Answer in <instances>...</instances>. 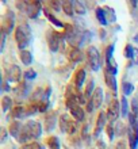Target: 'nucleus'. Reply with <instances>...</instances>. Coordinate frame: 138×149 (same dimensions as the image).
<instances>
[{
  "label": "nucleus",
  "instance_id": "nucleus-1",
  "mask_svg": "<svg viewBox=\"0 0 138 149\" xmlns=\"http://www.w3.org/2000/svg\"><path fill=\"white\" fill-rule=\"evenodd\" d=\"M42 134V125L37 121H28L26 122L23 126H22V130H20V134L18 140H19L20 144H27V141L30 140H35Z\"/></svg>",
  "mask_w": 138,
  "mask_h": 149
},
{
  "label": "nucleus",
  "instance_id": "nucleus-2",
  "mask_svg": "<svg viewBox=\"0 0 138 149\" xmlns=\"http://www.w3.org/2000/svg\"><path fill=\"white\" fill-rule=\"evenodd\" d=\"M33 39L31 36V29L27 23L19 24L15 30V41L18 43V46L20 47V50H24V47L28 46Z\"/></svg>",
  "mask_w": 138,
  "mask_h": 149
},
{
  "label": "nucleus",
  "instance_id": "nucleus-3",
  "mask_svg": "<svg viewBox=\"0 0 138 149\" xmlns=\"http://www.w3.org/2000/svg\"><path fill=\"white\" fill-rule=\"evenodd\" d=\"M87 60L88 64L91 67L92 71H99L100 69V65H102V60H100V53L95 46H89L87 50Z\"/></svg>",
  "mask_w": 138,
  "mask_h": 149
},
{
  "label": "nucleus",
  "instance_id": "nucleus-4",
  "mask_svg": "<svg viewBox=\"0 0 138 149\" xmlns=\"http://www.w3.org/2000/svg\"><path fill=\"white\" fill-rule=\"evenodd\" d=\"M76 122L77 121H73L69 115L62 114V115L60 117V129H61V132H64V133H69V134L75 133Z\"/></svg>",
  "mask_w": 138,
  "mask_h": 149
},
{
  "label": "nucleus",
  "instance_id": "nucleus-5",
  "mask_svg": "<svg viewBox=\"0 0 138 149\" xmlns=\"http://www.w3.org/2000/svg\"><path fill=\"white\" fill-rule=\"evenodd\" d=\"M15 26V15L14 12L8 11L6 15L3 16V23H1V33L3 34H10L12 31V29Z\"/></svg>",
  "mask_w": 138,
  "mask_h": 149
},
{
  "label": "nucleus",
  "instance_id": "nucleus-6",
  "mask_svg": "<svg viewBox=\"0 0 138 149\" xmlns=\"http://www.w3.org/2000/svg\"><path fill=\"white\" fill-rule=\"evenodd\" d=\"M22 77V71L18 65H11L6 69V81L8 83H15L19 81V79Z\"/></svg>",
  "mask_w": 138,
  "mask_h": 149
},
{
  "label": "nucleus",
  "instance_id": "nucleus-7",
  "mask_svg": "<svg viewBox=\"0 0 138 149\" xmlns=\"http://www.w3.org/2000/svg\"><path fill=\"white\" fill-rule=\"evenodd\" d=\"M119 100L118 99H112L108 104V109H107V117L110 119V123L115 122L119 117Z\"/></svg>",
  "mask_w": 138,
  "mask_h": 149
},
{
  "label": "nucleus",
  "instance_id": "nucleus-8",
  "mask_svg": "<svg viewBox=\"0 0 138 149\" xmlns=\"http://www.w3.org/2000/svg\"><path fill=\"white\" fill-rule=\"evenodd\" d=\"M42 11V4L40 1H26V12L30 18H37Z\"/></svg>",
  "mask_w": 138,
  "mask_h": 149
},
{
  "label": "nucleus",
  "instance_id": "nucleus-9",
  "mask_svg": "<svg viewBox=\"0 0 138 149\" xmlns=\"http://www.w3.org/2000/svg\"><path fill=\"white\" fill-rule=\"evenodd\" d=\"M60 42H61V36L57 31H49L47 34V45L51 52H57L60 47Z\"/></svg>",
  "mask_w": 138,
  "mask_h": 149
},
{
  "label": "nucleus",
  "instance_id": "nucleus-10",
  "mask_svg": "<svg viewBox=\"0 0 138 149\" xmlns=\"http://www.w3.org/2000/svg\"><path fill=\"white\" fill-rule=\"evenodd\" d=\"M129 145L130 149H137L138 146V121L129 130Z\"/></svg>",
  "mask_w": 138,
  "mask_h": 149
},
{
  "label": "nucleus",
  "instance_id": "nucleus-11",
  "mask_svg": "<svg viewBox=\"0 0 138 149\" xmlns=\"http://www.w3.org/2000/svg\"><path fill=\"white\" fill-rule=\"evenodd\" d=\"M89 102L92 103V106H94L95 110L102 106V102H103V90L100 88V87H96V88H95V92L92 94L91 99H89Z\"/></svg>",
  "mask_w": 138,
  "mask_h": 149
},
{
  "label": "nucleus",
  "instance_id": "nucleus-12",
  "mask_svg": "<svg viewBox=\"0 0 138 149\" xmlns=\"http://www.w3.org/2000/svg\"><path fill=\"white\" fill-rule=\"evenodd\" d=\"M68 110H71V114L73 119H76L77 122H81L84 121V117H85V111L79 106V104H75V106H72L71 109H68Z\"/></svg>",
  "mask_w": 138,
  "mask_h": 149
},
{
  "label": "nucleus",
  "instance_id": "nucleus-13",
  "mask_svg": "<svg viewBox=\"0 0 138 149\" xmlns=\"http://www.w3.org/2000/svg\"><path fill=\"white\" fill-rule=\"evenodd\" d=\"M68 57H69V60H71L72 63H79V61L83 60V52L80 50L79 47L72 46L71 50L68 52Z\"/></svg>",
  "mask_w": 138,
  "mask_h": 149
},
{
  "label": "nucleus",
  "instance_id": "nucleus-14",
  "mask_svg": "<svg viewBox=\"0 0 138 149\" xmlns=\"http://www.w3.org/2000/svg\"><path fill=\"white\" fill-rule=\"evenodd\" d=\"M85 79H87V73L84 69H79V71L76 72L75 74V86H76V90H80L81 87H83L84 81H85Z\"/></svg>",
  "mask_w": 138,
  "mask_h": 149
},
{
  "label": "nucleus",
  "instance_id": "nucleus-15",
  "mask_svg": "<svg viewBox=\"0 0 138 149\" xmlns=\"http://www.w3.org/2000/svg\"><path fill=\"white\" fill-rule=\"evenodd\" d=\"M104 80H106V84L108 86V88H110L112 92H117V79H115V74L110 73V72H107L104 73Z\"/></svg>",
  "mask_w": 138,
  "mask_h": 149
},
{
  "label": "nucleus",
  "instance_id": "nucleus-16",
  "mask_svg": "<svg viewBox=\"0 0 138 149\" xmlns=\"http://www.w3.org/2000/svg\"><path fill=\"white\" fill-rule=\"evenodd\" d=\"M30 92V84L28 83H22L15 88V95L18 98H26Z\"/></svg>",
  "mask_w": 138,
  "mask_h": 149
},
{
  "label": "nucleus",
  "instance_id": "nucleus-17",
  "mask_svg": "<svg viewBox=\"0 0 138 149\" xmlns=\"http://www.w3.org/2000/svg\"><path fill=\"white\" fill-rule=\"evenodd\" d=\"M106 126V113H100L98 117V121H96V127H95V136H99L102 133V129Z\"/></svg>",
  "mask_w": 138,
  "mask_h": 149
},
{
  "label": "nucleus",
  "instance_id": "nucleus-18",
  "mask_svg": "<svg viewBox=\"0 0 138 149\" xmlns=\"http://www.w3.org/2000/svg\"><path fill=\"white\" fill-rule=\"evenodd\" d=\"M54 126H55V114L54 113L47 114L46 118H45V130L46 132H51L54 129Z\"/></svg>",
  "mask_w": 138,
  "mask_h": 149
},
{
  "label": "nucleus",
  "instance_id": "nucleus-19",
  "mask_svg": "<svg viewBox=\"0 0 138 149\" xmlns=\"http://www.w3.org/2000/svg\"><path fill=\"white\" fill-rule=\"evenodd\" d=\"M22 123H20L19 121H14L10 125V134H11L12 137H19V134H20V130H22Z\"/></svg>",
  "mask_w": 138,
  "mask_h": 149
},
{
  "label": "nucleus",
  "instance_id": "nucleus-20",
  "mask_svg": "<svg viewBox=\"0 0 138 149\" xmlns=\"http://www.w3.org/2000/svg\"><path fill=\"white\" fill-rule=\"evenodd\" d=\"M19 58L20 61L24 64V65H30V64L33 63V54H31V52H28V50H20V54H19Z\"/></svg>",
  "mask_w": 138,
  "mask_h": 149
},
{
  "label": "nucleus",
  "instance_id": "nucleus-21",
  "mask_svg": "<svg viewBox=\"0 0 138 149\" xmlns=\"http://www.w3.org/2000/svg\"><path fill=\"white\" fill-rule=\"evenodd\" d=\"M95 14H96V19L99 20V23L102 24V26H106V24H108V22H107V18H106V12H104V8L98 7V8H96V11H95Z\"/></svg>",
  "mask_w": 138,
  "mask_h": 149
},
{
  "label": "nucleus",
  "instance_id": "nucleus-22",
  "mask_svg": "<svg viewBox=\"0 0 138 149\" xmlns=\"http://www.w3.org/2000/svg\"><path fill=\"white\" fill-rule=\"evenodd\" d=\"M62 10L68 16H73V14H75L73 1H62Z\"/></svg>",
  "mask_w": 138,
  "mask_h": 149
},
{
  "label": "nucleus",
  "instance_id": "nucleus-23",
  "mask_svg": "<svg viewBox=\"0 0 138 149\" xmlns=\"http://www.w3.org/2000/svg\"><path fill=\"white\" fill-rule=\"evenodd\" d=\"M44 11H45V15L47 16V19L50 20V22H51L53 24H54V26H57V27H65V26H64V24L61 23V20L57 19V18H55V16L53 15V14H51L50 11H47V10H44Z\"/></svg>",
  "mask_w": 138,
  "mask_h": 149
},
{
  "label": "nucleus",
  "instance_id": "nucleus-24",
  "mask_svg": "<svg viewBox=\"0 0 138 149\" xmlns=\"http://www.w3.org/2000/svg\"><path fill=\"white\" fill-rule=\"evenodd\" d=\"M104 12H106V18L108 23H114L117 20V15H115V11L111 7H104Z\"/></svg>",
  "mask_w": 138,
  "mask_h": 149
},
{
  "label": "nucleus",
  "instance_id": "nucleus-25",
  "mask_svg": "<svg viewBox=\"0 0 138 149\" xmlns=\"http://www.w3.org/2000/svg\"><path fill=\"white\" fill-rule=\"evenodd\" d=\"M95 83H94V80H89L88 81V84H87V88H85V91H84V98L85 99H91V96H92V94L95 92Z\"/></svg>",
  "mask_w": 138,
  "mask_h": 149
},
{
  "label": "nucleus",
  "instance_id": "nucleus-26",
  "mask_svg": "<svg viewBox=\"0 0 138 149\" xmlns=\"http://www.w3.org/2000/svg\"><path fill=\"white\" fill-rule=\"evenodd\" d=\"M73 8H75V12L79 14V15H84L87 12V8L81 1H73Z\"/></svg>",
  "mask_w": 138,
  "mask_h": 149
},
{
  "label": "nucleus",
  "instance_id": "nucleus-27",
  "mask_svg": "<svg viewBox=\"0 0 138 149\" xmlns=\"http://www.w3.org/2000/svg\"><path fill=\"white\" fill-rule=\"evenodd\" d=\"M121 114H122L123 117L129 115V103H127V99L125 95L121 98Z\"/></svg>",
  "mask_w": 138,
  "mask_h": 149
},
{
  "label": "nucleus",
  "instance_id": "nucleus-28",
  "mask_svg": "<svg viewBox=\"0 0 138 149\" xmlns=\"http://www.w3.org/2000/svg\"><path fill=\"white\" fill-rule=\"evenodd\" d=\"M12 106V99L10 96H3L1 99V109H3V113H7Z\"/></svg>",
  "mask_w": 138,
  "mask_h": 149
},
{
  "label": "nucleus",
  "instance_id": "nucleus-29",
  "mask_svg": "<svg viewBox=\"0 0 138 149\" xmlns=\"http://www.w3.org/2000/svg\"><path fill=\"white\" fill-rule=\"evenodd\" d=\"M47 145L50 149H61V144L57 137H49L47 138Z\"/></svg>",
  "mask_w": 138,
  "mask_h": 149
},
{
  "label": "nucleus",
  "instance_id": "nucleus-30",
  "mask_svg": "<svg viewBox=\"0 0 138 149\" xmlns=\"http://www.w3.org/2000/svg\"><path fill=\"white\" fill-rule=\"evenodd\" d=\"M122 91H123V95H125V96H127V95H130L131 92L134 91V86H133L131 83L125 81L122 84Z\"/></svg>",
  "mask_w": 138,
  "mask_h": 149
},
{
  "label": "nucleus",
  "instance_id": "nucleus-31",
  "mask_svg": "<svg viewBox=\"0 0 138 149\" xmlns=\"http://www.w3.org/2000/svg\"><path fill=\"white\" fill-rule=\"evenodd\" d=\"M20 149H42V145L38 142H27L20 146Z\"/></svg>",
  "mask_w": 138,
  "mask_h": 149
},
{
  "label": "nucleus",
  "instance_id": "nucleus-32",
  "mask_svg": "<svg viewBox=\"0 0 138 149\" xmlns=\"http://www.w3.org/2000/svg\"><path fill=\"white\" fill-rule=\"evenodd\" d=\"M23 76L26 80H34V79L37 77V72L33 71V69H27V71L23 73Z\"/></svg>",
  "mask_w": 138,
  "mask_h": 149
},
{
  "label": "nucleus",
  "instance_id": "nucleus-33",
  "mask_svg": "<svg viewBox=\"0 0 138 149\" xmlns=\"http://www.w3.org/2000/svg\"><path fill=\"white\" fill-rule=\"evenodd\" d=\"M131 114H134L138 118V98H134L131 100Z\"/></svg>",
  "mask_w": 138,
  "mask_h": 149
},
{
  "label": "nucleus",
  "instance_id": "nucleus-34",
  "mask_svg": "<svg viewBox=\"0 0 138 149\" xmlns=\"http://www.w3.org/2000/svg\"><path fill=\"white\" fill-rule=\"evenodd\" d=\"M133 52H134V47L131 45H126V47H125V57L126 58H131L133 57Z\"/></svg>",
  "mask_w": 138,
  "mask_h": 149
},
{
  "label": "nucleus",
  "instance_id": "nucleus-35",
  "mask_svg": "<svg viewBox=\"0 0 138 149\" xmlns=\"http://www.w3.org/2000/svg\"><path fill=\"white\" fill-rule=\"evenodd\" d=\"M106 130H107V136H108V138H110V140H112V138H114V132H115L112 123H108V126L106 127Z\"/></svg>",
  "mask_w": 138,
  "mask_h": 149
},
{
  "label": "nucleus",
  "instance_id": "nucleus-36",
  "mask_svg": "<svg viewBox=\"0 0 138 149\" xmlns=\"http://www.w3.org/2000/svg\"><path fill=\"white\" fill-rule=\"evenodd\" d=\"M131 63L138 65V49L134 47V52H133V57H131Z\"/></svg>",
  "mask_w": 138,
  "mask_h": 149
},
{
  "label": "nucleus",
  "instance_id": "nucleus-37",
  "mask_svg": "<svg viewBox=\"0 0 138 149\" xmlns=\"http://www.w3.org/2000/svg\"><path fill=\"white\" fill-rule=\"evenodd\" d=\"M117 133H118V134H123V133H125V126H123V123L121 121H119L118 127H117Z\"/></svg>",
  "mask_w": 138,
  "mask_h": 149
},
{
  "label": "nucleus",
  "instance_id": "nucleus-38",
  "mask_svg": "<svg viewBox=\"0 0 138 149\" xmlns=\"http://www.w3.org/2000/svg\"><path fill=\"white\" fill-rule=\"evenodd\" d=\"M1 45H0V50H3L4 49V43H6V34H3V33H1Z\"/></svg>",
  "mask_w": 138,
  "mask_h": 149
},
{
  "label": "nucleus",
  "instance_id": "nucleus-39",
  "mask_svg": "<svg viewBox=\"0 0 138 149\" xmlns=\"http://www.w3.org/2000/svg\"><path fill=\"white\" fill-rule=\"evenodd\" d=\"M6 137H7V132L6 129H1V142L6 141Z\"/></svg>",
  "mask_w": 138,
  "mask_h": 149
},
{
  "label": "nucleus",
  "instance_id": "nucleus-40",
  "mask_svg": "<svg viewBox=\"0 0 138 149\" xmlns=\"http://www.w3.org/2000/svg\"><path fill=\"white\" fill-rule=\"evenodd\" d=\"M4 91H10V84H8V81H4Z\"/></svg>",
  "mask_w": 138,
  "mask_h": 149
}]
</instances>
